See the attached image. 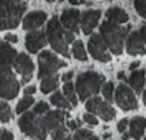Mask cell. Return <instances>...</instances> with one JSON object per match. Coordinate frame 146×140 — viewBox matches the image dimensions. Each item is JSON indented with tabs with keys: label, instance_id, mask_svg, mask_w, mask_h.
<instances>
[{
	"label": "cell",
	"instance_id": "603a6c76",
	"mask_svg": "<svg viewBox=\"0 0 146 140\" xmlns=\"http://www.w3.org/2000/svg\"><path fill=\"white\" fill-rule=\"evenodd\" d=\"M50 103L52 104H54L56 107H60V109H70L72 107V104H70V102L67 100V97L62 93V92H56V93H53L52 96H50Z\"/></svg>",
	"mask_w": 146,
	"mask_h": 140
},
{
	"label": "cell",
	"instance_id": "836d02e7",
	"mask_svg": "<svg viewBox=\"0 0 146 140\" xmlns=\"http://www.w3.org/2000/svg\"><path fill=\"white\" fill-rule=\"evenodd\" d=\"M0 140H13V134L9 130L0 129Z\"/></svg>",
	"mask_w": 146,
	"mask_h": 140
},
{
	"label": "cell",
	"instance_id": "9c48e42d",
	"mask_svg": "<svg viewBox=\"0 0 146 140\" xmlns=\"http://www.w3.org/2000/svg\"><path fill=\"white\" fill-rule=\"evenodd\" d=\"M115 100L119 104V107H122L123 110H135L137 107V100L133 90L123 83L117 86L115 92Z\"/></svg>",
	"mask_w": 146,
	"mask_h": 140
},
{
	"label": "cell",
	"instance_id": "cb8c5ba5",
	"mask_svg": "<svg viewBox=\"0 0 146 140\" xmlns=\"http://www.w3.org/2000/svg\"><path fill=\"white\" fill-rule=\"evenodd\" d=\"M63 94L67 97V100L70 102L72 106L78 104V97H76V87L73 86L72 82H66L63 86Z\"/></svg>",
	"mask_w": 146,
	"mask_h": 140
},
{
	"label": "cell",
	"instance_id": "8d00e7d4",
	"mask_svg": "<svg viewBox=\"0 0 146 140\" xmlns=\"http://www.w3.org/2000/svg\"><path fill=\"white\" fill-rule=\"evenodd\" d=\"M67 126H69V129H76L78 126H80V122H75V120H69V122H67Z\"/></svg>",
	"mask_w": 146,
	"mask_h": 140
},
{
	"label": "cell",
	"instance_id": "30bf717a",
	"mask_svg": "<svg viewBox=\"0 0 146 140\" xmlns=\"http://www.w3.org/2000/svg\"><path fill=\"white\" fill-rule=\"evenodd\" d=\"M88 47H89L92 57H95L96 60H99V61H109L110 60V54L108 53V46L100 34H92L89 39Z\"/></svg>",
	"mask_w": 146,
	"mask_h": 140
},
{
	"label": "cell",
	"instance_id": "7c38bea8",
	"mask_svg": "<svg viewBox=\"0 0 146 140\" xmlns=\"http://www.w3.org/2000/svg\"><path fill=\"white\" fill-rule=\"evenodd\" d=\"M13 66H15V69H16V72H17L19 75H22V77H23L22 83H27V82L30 80L32 75H33V69H35L32 59H30L27 54L20 53V54H17V57H16Z\"/></svg>",
	"mask_w": 146,
	"mask_h": 140
},
{
	"label": "cell",
	"instance_id": "f6af8a7d",
	"mask_svg": "<svg viewBox=\"0 0 146 140\" xmlns=\"http://www.w3.org/2000/svg\"><path fill=\"white\" fill-rule=\"evenodd\" d=\"M46 2H49V3H52V2H56V0H46Z\"/></svg>",
	"mask_w": 146,
	"mask_h": 140
},
{
	"label": "cell",
	"instance_id": "8fae6325",
	"mask_svg": "<svg viewBox=\"0 0 146 140\" xmlns=\"http://www.w3.org/2000/svg\"><path fill=\"white\" fill-rule=\"evenodd\" d=\"M19 82L13 75H7L0 79V97L6 100H12L17 96L19 93Z\"/></svg>",
	"mask_w": 146,
	"mask_h": 140
},
{
	"label": "cell",
	"instance_id": "d6a6232c",
	"mask_svg": "<svg viewBox=\"0 0 146 140\" xmlns=\"http://www.w3.org/2000/svg\"><path fill=\"white\" fill-rule=\"evenodd\" d=\"M83 120L88 123V124H92V126H96L99 122H98V119L95 117V114H92V113H86L85 116H83Z\"/></svg>",
	"mask_w": 146,
	"mask_h": 140
},
{
	"label": "cell",
	"instance_id": "d4e9b609",
	"mask_svg": "<svg viewBox=\"0 0 146 140\" xmlns=\"http://www.w3.org/2000/svg\"><path fill=\"white\" fill-rule=\"evenodd\" d=\"M72 53H73V56H75V59H78V60L85 61L88 59L86 57V52H85V46H83V43L80 40L79 42H75L73 49H72Z\"/></svg>",
	"mask_w": 146,
	"mask_h": 140
},
{
	"label": "cell",
	"instance_id": "7a4b0ae2",
	"mask_svg": "<svg viewBox=\"0 0 146 140\" xmlns=\"http://www.w3.org/2000/svg\"><path fill=\"white\" fill-rule=\"evenodd\" d=\"M26 7L23 0H0V30L17 27Z\"/></svg>",
	"mask_w": 146,
	"mask_h": 140
},
{
	"label": "cell",
	"instance_id": "ba28073f",
	"mask_svg": "<svg viewBox=\"0 0 146 140\" xmlns=\"http://www.w3.org/2000/svg\"><path fill=\"white\" fill-rule=\"evenodd\" d=\"M17 53L13 47L9 46L7 42L0 43V79L12 75V64L15 63Z\"/></svg>",
	"mask_w": 146,
	"mask_h": 140
},
{
	"label": "cell",
	"instance_id": "7402d4cb",
	"mask_svg": "<svg viewBox=\"0 0 146 140\" xmlns=\"http://www.w3.org/2000/svg\"><path fill=\"white\" fill-rule=\"evenodd\" d=\"M59 86V76L53 75V76H47V77H43L42 83H40V90L42 93H50L53 90H56Z\"/></svg>",
	"mask_w": 146,
	"mask_h": 140
},
{
	"label": "cell",
	"instance_id": "9a60e30c",
	"mask_svg": "<svg viewBox=\"0 0 146 140\" xmlns=\"http://www.w3.org/2000/svg\"><path fill=\"white\" fill-rule=\"evenodd\" d=\"M100 10H88L80 16V27L85 34H90L100 19Z\"/></svg>",
	"mask_w": 146,
	"mask_h": 140
},
{
	"label": "cell",
	"instance_id": "74e56055",
	"mask_svg": "<svg viewBox=\"0 0 146 140\" xmlns=\"http://www.w3.org/2000/svg\"><path fill=\"white\" fill-rule=\"evenodd\" d=\"M35 92H36V87H35V86H29V87L25 89V94H26V96H30V94H33Z\"/></svg>",
	"mask_w": 146,
	"mask_h": 140
},
{
	"label": "cell",
	"instance_id": "e575fe53",
	"mask_svg": "<svg viewBox=\"0 0 146 140\" xmlns=\"http://www.w3.org/2000/svg\"><path fill=\"white\" fill-rule=\"evenodd\" d=\"M127 126H129V120H127V119H122V120L117 123V130H119L120 133H123Z\"/></svg>",
	"mask_w": 146,
	"mask_h": 140
},
{
	"label": "cell",
	"instance_id": "4316f807",
	"mask_svg": "<svg viewBox=\"0 0 146 140\" xmlns=\"http://www.w3.org/2000/svg\"><path fill=\"white\" fill-rule=\"evenodd\" d=\"M12 119V110L7 103L0 102V123H6Z\"/></svg>",
	"mask_w": 146,
	"mask_h": 140
},
{
	"label": "cell",
	"instance_id": "f1b7e54d",
	"mask_svg": "<svg viewBox=\"0 0 146 140\" xmlns=\"http://www.w3.org/2000/svg\"><path fill=\"white\" fill-rule=\"evenodd\" d=\"M52 137H53V140H73V139H70V136L67 134V130H66L64 126H62V127L53 130V131H52Z\"/></svg>",
	"mask_w": 146,
	"mask_h": 140
},
{
	"label": "cell",
	"instance_id": "1f68e13d",
	"mask_svg": "<svg viewBox=\"0 0 146 140\" xmlns=\"http://www.w3.org/2000/svg\"><path fill=\"white\" fill-rule=\"evenodd\" d=\"M33 112H35L36 114H44V113H47V112H49V104H47V103H44V102H39V103L35 106Z\"/></svg>",
	"mask_w": 146,
	"mask_h": 140
},
{
	"label": "cell",
	"instance_id": "ab89813d",
	"mask_svg": "<svg viewBox=\"0 0 146 140\" xmlns=\"http://www.w3.org/2000/svg\"><path fill=\"white\" fill-rule=\"evenodd\" d=\"M70 5H85L86 0H69Z\"/></svg>",
	"mask_w": 146,
	"mask_h": 140
},
{
	"label": "cell",
	"instance_id": "484cf974",
	"mask_svg": "<svg viewBox=\"0 0 146 140\" xmlns=\"http://www.w3.org/2000/svg\"><path fill=\"white\" fill-rule=\"evenodd\" d=\"M73 140H99V137L96 134H93L92 131L86 130V129H80L75 133Z\"/></svg>",
	"mask_w": 146,
	"mask_h": 140
},
{
	"label": "cell",
	"instance_id": "2e32d148",
	"mask_svg": "<svg viewBox=\"0 0 146 140\" xmlns=\"http://www.w3.org/2000/svg\"><path fill=\"white\" fill-rule=\"evenodd\" d=\"M47 42V37L43 32H37V30H32L27 36H26V47L30 53H37Z\"/></svg>",
	"mask_w": 146,
	"mask_h": 140
},
{
	"label": "cell",
	"instance_id": "7bdbcfd3",
	"mask_svg": "<svg viewBox=\"0 0 146 140\" xmlns=\"http://www.w3.org/2000/svg\"><path fill=\"white\" fill-rule=\"evenodd\" d=\"M117 77H119V79H125V73H123V72H120V73L117 75Z\"/></svg>",
	"mask_w": 146,
	"mask_h": 140
},
{
	"label": "cell",
	"instance_id": "d590c367",
	"mask_svg": "<svg viewBox=\"0 0 146 140\" xmlns=\"http://www.w3.org/2000/svg\"><path fill=\"white\" fill-rule=\"evenodd\" d=\"M6 42L7 43H17V36L16 34H6Z\"/></svg>",
	"mask_w": 146,
	"mask_h": 140
},
{
	"label": "cell",
	"instance_id": "83f0119b",
	"mask_svg": "<svg viewBox=\"0 0 146 140\" xmlns=\"http://www.w3.org/2000/svg\"><path fill=\"white\" fill-rule=\"evenodd\" d=\"M35 103V100H33V97L32 96H26V97H23L20 102H19V104H17V107H16V112L20 114V113H23V112H26L32 104Z\"/></svg>",
	"mask_w": 146,
	"mask_h": 140
},
{
	"label": "cell",
	"instance_id": "ffe728a7",
	"mask_svg": "<svg viewBox=\"0 0 146 140\" xmlns=\"http://www.w3.org/2000/svg\"><path fill=\"white\" fill-rule=\"evenodd\" d=\"M145 82H146L145 80V70H133L132 75L127 79V83L130 85L132 90L136 93H140L143 90Z\"/></svg>",
	"mask_w": 146,
	"mask_h": 140
},
{
	"label": "cell",
	"instance_id": "52a82bcc",
	"mask_svg": "<svg viewBox=\"0 0 146 140\" xmlns=\"http://www.w3.org/2000/svg\"><path fill=\"white\" fill-rule=\"evenodd\" d=\"M86 109L89 113L92 114H98L99 117H102V120L105 122H110L115 119L116 113L115 109L105 100H102L100 97H92L86 102Z\"/></svg>",
	"mask_w": 146,
	"mask_h": 140
},
{
	"label": "cell",
	"instance_id": "f35d334b",
	"mask_svg": "<svg viewBox=\"0 0 146 140\" xmlns=\"http://www.w3.org/2000/svg\"><path fill=\"white\" fill-rule=\"evenodd\" d=\"M72 77H73V72H67V73H64V75L62 76V79H63L64 82H70Z\"/></svg>",
	"mask_w": 146,
	"mask_h": 140
},
{
	"label": "cell",
	"instance_id": "b9f144b4",
	"mask_svg": "<svg viewBox=\"0 0 146 140\" xmlns=\"http://www.w3.org/2000/svg\"><path fill=\"white\" fill-rule=\"evenodd\" d=\"M139 66H140V63H139V61H133V63L129 66V69H130V70H135V69H136V67H139Z\"/></svg>",
	"mask_w": 146,
	"mask_h": 140
},
{
	"label": "cell",
	"instance_id": "5bb4252c",
	"mask_svg": "<svg viewBox=\"0 0 146 140\" xmlns=\"http://www.w3.org/2000/svg\"><path fill=\"white\" fill-rule=\"evenodd\" d=\"M80 16H82L80 12L76 10V9H66V10L63 12L62 17H60V22H62V24H63L67 30H70V32H73V33H78V32H79Z\"/></svg>",
	"mask_w": 146,
	"mask_h": 140
},
{
	"label": "cell",
	"instance_id": "e0dca14e",
	"mask_svg": "<svg viewBox=\"0 0 146 140\" xmlns=\"http://www.w3.org/2000/svg\"><path fill=\"white\" fill-rule=\"evenodd\" d=\"M46 19H47V16H46L44 12H40V10L32 12V13H29L25 17V20H23V29L25 30H35V29L40 27L46 22Z\"/></svg>",
	"mask_w": 146,
	"mask_h": 140
},
{
	"label": "cell",
	"instance_id": "ac0fdd59",
	"mask_svg": "<svg viewBox=\"0 0 146 140\" xmlns=\"http://www.w3.org/2000/svg\"><path fill=\"white\" fill-rule=\"evenodd\" d=\"M44 124L47 127V130H56L59 127L63 126L64 122V113L62 110H53V112H47L43 117Z\"/></svg>",
	"mask_w": 146,
	"mask_h": 140
},
{
	"label": "cell",
	"instance_id": "ee69618b",
	"mask_svg": "<svg viewBox=\"0 0 146 140\" xmlns=\"http://www.w3.org/2000/svg\"><path fill=\"white\" fill-rule=\"evenodd\" d=\"M143 103H145V106H146V90L143 92Z\"/></svg>",
	"mask_w": 146,
	"mask_h": 140
},
{
	"label": "cell",
	"instance_id": "bcb514c9",
	"mask_svg": "<svg viewBox=\"0 0 146 140\" xmlns=\"http://www.w3.org/2000/svg\"><path fill=\"white\" fill-rule=\"evenodd\" d=\"M145 140H146V137H145Z\"/></svg>",
	"mask_w": 146,
	"mask_h": 140
},
{
	"label": "cell",
	"instance_id": "8992f818",
	"mask_svg": "<svg viewBox=\"0 0 146 140\" xmlns=\"http://www.w3.org/2000/svg\"><path fill=\"white\" fill-rule=\"evenodd\" d=\"M66 63L60 59H57L52 52H42L39 54V77H47V76H53L60 67H64Z\"/></svg>",
	"mask_w": 146,
	"mask_h": 140
},
{
	"label": "cell",
	"instance_id": "60d3db41",
	"mask_svg": "<svg viewBox=\"0 0 146 140\" xmlns=\"http://www.w3.org/2000/svg\"><path fill=\"white\" fill-rule=\"evenodd\" d=\"M139 32H140V34H142V37H143L145 43H146V26H142V29H140Z\"/></svg>",
	"mask_w": 146,
	"mask_h": 140
},
{
	"label": "cell",
	"instance_id": "4fadbf2b",
	"mask_svg": "<svg viewBox=\"0 0 146 140\" xmlns=\"http://www.w3.org/2000/svg\"><path fill=\"white\" fill-rule=\"evenodd\" d=\"M145 40L140 34V32H132L126 37V52L132 56H139L146 53Z\"/></svg>",
	"mask_w": 146,
	"mask_h": 140
},
{
	"label": "cell",
	"instance_id": "5b68a950",
	"mask_svg": "<svg viewBox=\"0 0 146 140\" xmlns=\"http://www.w3.org/2000/svg\"><path fill=\"white\" fill-rule=\"evenodd\" d=\"M19 127L25 134L36 140H44L47 136V127L44 124V120L40 119L35 112L25 113L19 119Z\"/></svg>",
	"mask_w": 146,
	"mask_h": 140
},
{
	"label": "cell",
	"instance_id": "44dd1931",
	"mask_svg": "<svg viewBox=\"0 0 146 140\" xmlns=\"http://www.w3.org/2000/svg\"><path fill=\"white\" fill-rule=\"evenodd\" d=\"M106 17H108L109 22H113V23H117V24L126 23L129 20L127 13L123 9H120V7H110V9H108Z\"/></svg>",
	"mask_w": 146,
	"mask_h": 140
},
{
	"label": "cell",
	"instance_id": "d6986e66",
	"mask_svg": "<svg viewBox=\"0 0 146 140\" xmlns=\"http://www.w3.org/2000/svg\"><path fill=\"white\" fill-rule=\"evenodd\" d=\"M145 129H146V119L145 117L137 116V117H133L129 122V134L135 140H139L143 136Z\"/></svg>",
	"mask_w": 146,
	"mask_h": 140
},
{
	"label": "cell",
	"instance_id": "6da1fadb",
	"mask_svg": "<svg viewBox=\"0 0 146 140\" xmlns=\"http://www.w3.org/2000/svg\"><path fill=\"white\" fill-rule=\"evenodd\" d=\"M46 37L53 50L63 56H69L67 46L75 40V33L67 30L57 17H52L46 27Z\"/></svg>",
	"mask_w": 146,
	"mask_h": 140
},
{
	"label": "cell",
	"instance_id": "f546056e",
	"mask_svg": "<svg viewBox=\"0 0 146 140\" xmlns=\"http://www.w3.org/2000/svg\"><path fill=\"white\" fill-rule=\"evenodd\" d=\"M133 6H135L136 12L139 13V16L146 19V0H135Z\"/></svg>",
	"mask_w": 146,
	"mask_h": 140
},
{
	"label": "cell",
	"instance_id": "277c9868",
	"mask_svg": "<svg viewBox=\"0 0 146 140\" xmlns=\"http://www.w3.org/2000/svg\"><path fill=\"white\" fill-rule=\"evenodd\" d=\"M103 80L105 77L99 75L98 72H93V70H89V72L79 75L78 82H76V93L79 94V99L86 100L90 96L99 93Z\"/></svg>",
	"mask_w": 146,
	"mask_h": 140
},
{
	"label": "cell",
	"instance_id": "4dcf8cb0",
	"mask_svg": "<svg viewBox=\"0 0 146 140\" xmlns=\"http://www.w3.org/2000/svg\"><path fill=\"white\" fill-rule=\"evenodd\" d=\"M113 89H115V86H113L112 82H108V83L103 85L102 93H103V96H105L106 100H112V99H113Z\"/></svg>",
	"mask_w": 146,
	"mask_h": 140
},
{
	"label": "cell",
	"instance_id": "3957f363",
	"mask_svg": "<svg viewBox=\"0 0 146 140\" xmlns=\"http://www.w3.org/2000/svg\"><path fill=\"white\" fill-rule=\"evenodd\" d=\"M100 36L105 40L108 49L113 54H120L123 52L125 39L127 37V30L123 29L120 24L113 22H103L100 24Z\"/></svg>",
	"mask_w": 146,
	"mask_h": 140
}]
</instances>
